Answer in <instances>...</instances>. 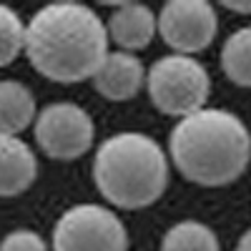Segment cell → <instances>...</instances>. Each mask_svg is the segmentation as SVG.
Returning a JSON list of instances; mask_svg holds the SVG:
<instances>
[{
	"label": "cell",
	"mask_w": 251,
	"mask_h": 251,
	"mask_svg": "<svg viewBox=\"0 0 251 251\" xmlns=\"http://www.w3.org/2000/svg\"><path fill=\"white\" fill-rule=\"evenodd\" d=\"M216 10L206 0H169L158 15V33L181 55L206 50L216 38Z\"/></svg>",
	"instance_id": "cell-7"
},
{
	"label": "cell",
	"mask_w": 251,
	"mask_h": 251,
	"mask_svg": "<svg viewBox=\"0 0 251 251\" xmlns=\"http://www.w3.org/2000/svg\"><path fill=\"white\" fill-rule=\"evenodd\" d=\"M146 73L141 60L133 53L126 50H113L106 55L103 66L93 75V86L96 91L108 98V100H131L146 80Z\"/></svg>",
	"instance_id": "cell-8"
},
{
	"label": "cell",
	"mask_w": 251,
	"mask_h": 251,
	"mask_svg": "<svg viewBox=\"0 0 251 251\" xmlns=\"http://www.w3.org/2000/svg\"><path fill=\"white\" fill-rule=\"evenodd\" d=\"M108 28L83 3L60 0L40 8L25 25L33 68L55 83L93 80L108 55Z\"/></svg>",
	"instance_id": "cell-1"
},
{
	"label": "cell",
	"mask_w": 251,
	"mask_h": 251,
	"mask_svg": "<svg viewBox=\"0 0 251 251\" xmlns=\"http://www.w3.org/2000/svg\"><path fill=\"white\" fill-rule=\"evenodd\" d=\"M0 251H48V246L30 228H15L0 241Z\"/></svg>",
	"instance_id": "cell-15"
},
{
	"label": "cell",
	"mask_w": 251,
	"mask_h": 251,
	"mask_svg": "<svg viewBox=\"0 0 251 251\" xmlns=\"http://www.w3.org/2000/svg\"><path fill=\"white\" fill-rule=\"evenodd\" d=\"M221 68L236 86L251 88V25L234 30L221 48Z\"/></svg>",
	"instance_id": "cell-12"
},
{
	"label": "cell",
	"mask_w": 251,
	"mask_h": 251,
	"mask_svg": "<svg viewBox=\"0 0 251 251\" xmlns=\"http://www.w3.org/2000/svg\"><path fill=\"white\" fill-rule=\"evenodd\" d=\"M38 118L35 98L18 80H0V133L18 136Z\"/></svg>",
	"instance_id": "cell-11"
},
{
	"label": "cell",
	"mask_w": 251,
	"mask_h": 251,
	"mask_svg": "<svg viewBox=\"0 0 251 251\" xmlns=\"http://www.w3.org/2000/svg\"><path fill=\"white\" fill-rule=\"evenodd\" d=\"M106 28L113 43L121 50L131 53L151 43V38L158 30V18L143 3H121L116 5V13L111 15Z\"/></svg>",
	"instance_id": "cell-10"
},
{
	"label": "cell",
	"mask_w": 251,
	"mask_h": 251,
	"mask_svg": "<svg viewBox=\"0 0 251 251\" xmlns=\"http://www.w3.org/2000/svg\"><path fill=\"white\" fill-rule=\"evenodd\" d=\"M123 221L98 203H78L53 226V251H126Z\"/></svg>",
	"instance_id": "cell-5"
},
{
	"label": "cell",
	"mask_w": 251,
	"mask_h": 251,
	"mask_svg": "<svg viewBox=\"0 0 251 251\" xmlns=\"http://www.w3.org/2000/svg\"><path fill=\"white\" fill-rule=\"evenodd\" d=\"M38 176V158L33 149L18 136L0 133V199L28 191Z\"/></svg>",
	"instance_id": "cell-9"
},
{
	"label": "cell",
	"mask_w": 251,
	"mask_h": 251,
	"mask_svg": "<svg viewBox=\"0 0 251 251\" xmlns=\"http://www.w3.org/2000/svg\"><path fill=\"white\" fill-rule=\"evenodd\" d=\"M146 86H149L153 106L161 113L176 116L181 121L203 108L208 93H211V78L201 66V60L174 53L153 63L146 75Z\"/></svg>",
	"instance_id": "cell-4"
},
{
	"label": "cell",
	"mask_w": 251,
	"mask_h": 251,
	"mask_svg": "<svg viewBox=\"0 0 251 251\" xmlns=\"http://www.w3.org/2000/svg\"><path fill=\"white\" fill-rule=\"evenodd\" d=\"M25 50V25L18 13L0 3V68L10 63Z\"/></svg>",
	"instance_id": "cell-14"
},
{
	"label": "cell",
	"mask_w": 251,
	"mask_h": 251,
	"mask_svg": "<svg viewBox=\"0 0 251 251\" xmlns=\"http://www.w3.org/2000/svg\"><path fill=\"white\" fill-rule=\"evenodd\" d=\"M93 181L108 203L133 211L161 199L169 183V161L151 136L123 131L98 146Z\"/></svg>",
	"instance_id": "cell-3"
},
{
	"label": "cell",
	"mask_w": 251,
	"mask_h": 251,
	"mask_svg": "<svg viewBox=\"0 0 251 251\" xmlns=\"http://www.w3.org/2000/svg\"><path fill=\"white\" fill-rule=\"evenodd\" d=\"M161 251H219V239L201 221H181L166 231Z\"/></svg>",
	"instance_id": "cell-13"
},
{
	"label": "cell",
	"mask_w": 251,
	"mask_h": 251,
	"mask_svg": "<svg viewBox=\"0 0 251 251\" xmlns=\"http://www.w3.org/2000/svg\"><path fill=\"white\" fill-rule=\"evenodd\" d=\"M174 166L199 186L234 183L251 161L246 123L224 108H201L181 118L169 136Z\"/></svg>",
	"instance_id": "cell-2"
},
{
	"label": "cell",
	"mask_w": 251,
	"mask_h": 251,
	"mask_svg": "<svg viewBox=\"0 0 251 251\" xmlns=\"http://www.w3.org/2000/svg\"><path fill=\"white\" fill-rule=\"evenodd\" d=\"M224 8L234 10V13H251V0H226Z\"/></svg>",
	"instance_id": "cell-16"
},
{
	"label": "cell",
	"mask_w": 251,
	"mask_h": 251,
	"mask_svg": "<svg viewBox=\"0 0 251 251\" xmlns=\"http://www.w3.org/2000/svg\"><path fill=\"white\" fill-rule=\"evenodd\" d=\"M236 251H251V228L241 234V239L236 244Z\"/></svg>",
	"instance_id": "cell-17"
},
{
	"label": "cell",
	"mask_w": 251,
	"mask_h": 251,
	"mask_svg": "<svg viewBox=\"0 0 251 251\" xmlns=\"http://www.w3.org/2000/svg\"><path fill=\"white\" fill-rule=\"evenodd\" d=\"M35 141L55 161L80 158L93 143V121L75 103H50L35 118Z\"/></svg>",
	"instance_id": "cell-6"
}]
</instances>
